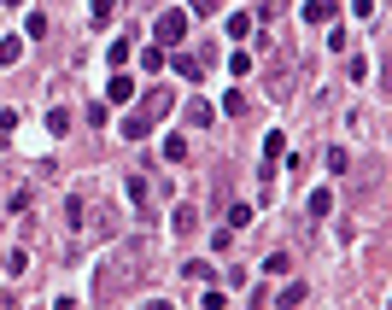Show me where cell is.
<instances>
[{"label":"cell","mask_w":392,"mask_h":310,"mask_svg":"<svg viewBox=\"0 0 392 310\" xmlns=\"http://www.w3.org/2000/svg\"><path fill=\"white\" fill-rule=\"evenodd\" d=\"M18 53H24V41H12V36L0 41V64H18Z\"/></svg>","instance_id":"obj_16"},{"label":"cell","mask_w":392,"mask_h":310,"mask_svg":"<svg viewBox=\"0 0 392 310\" xmlns=\"http://www.w3.org/2000/svg\"><path fill=\"white\" fill-rule=\"evenodd\" d=\"M287 269H293V252H287V246H275V252L264 258V275H287Z\"/></svg>","instance_id":"obj_6"},{"label":"cell","mask_w":392,"mask_h":310,"mask_svg":"<svg viewBox=\"0 0 392 310\" xmlns=\"http://www.w3.org/2000/svg\"><path fill=\"white\" fill-rule=\"evenodd\" d=\"M351 12L357 18H374V0H351Z\"/></svg>","instance_id":"obj_20"},{"label":"cell","mask_w":392,"mask_h":310,"mask_svg":"<svg viewBox=\"0 0 392 310\" xmlns=\"http://www.w3.org/2000/svg\"><path fill=\"white\" fill-rule=\"evenodd\" d=\"M111 6H118V0H94V6H88V12H94V24H106V18H111Z\"/></svg>","instance_id":"obj_19"},{"label":"cell","mask_w":392,"mask_h":310,"mask_svg":"<svg viewBox=\"0 0 392 310\" xmlns=\"http://www.w3.org/2000/svg\"><path fill=\"white\" fill-rule=\"evenodd\" d=\"M106 100H111V106H123V100H135V83H129V76H111V88H106Z\"/></svg>","instance_id":"obj_7"},{"label":"cell","mask_w":392,"mask_h":310,"mask_svg":"<svg viewBox=\"0 0 392 310\" xmlns=\"http://www.w3.org/2000/svg\"><path fill=\"white\" fill-rule=\"evenodd\" d=\"M170 106H176V94H170V88H153V94H146L141 106H129V118H123V135H129V141H146V135L158 129V118H164Z\"/></svg>","instance_id":"obj_1"},{"label":"cell","mask_w":392,"mask_h":310,"mask_svg":"<svg viewBox=\"0 0 392 310\" xmlns=\"http://www.w3.org/2000/svg\"><path fill=\"white\" fill-rule=\"evenodd\" d=\"M146 193H153V188H146V176H129V199H135V217H141V205H146Z\"/></svg>","instance_id":"obj_10"},{"label":"cell","mask_w":392,"mask_h":310,"mask_svg":"<svg viewBox=\"0 0 392 310\" xmlns=\"http://www.w3.org/2000/svg\"><path fill=\"white\" fill-rule=\"evenodd\" d=\"M164 158H170V164H182V158H188V141L170 135V141H164Z\"/></svg>","instance_id":"obj_11"},{"label":"cell","mask_w":392,"mask_h":310,"mask_svg":"<svg viewBox=\"0 0 392 310\" xmlns=\"http://www.w3.org/2000/svg\"><path fill=\"white\" fill-rule=\"evenodd\" d=\"M182 36H188V12H164L158 18V47H182Z\"/></svg>","instance_id":"obj_2"},{"label":"cell","mask_w":392,"mask_h":310,"mask_svg":"<svg viewBox=\"0 0 392 310\" xmlns=\"http://www.w3.org/2000/svg\"><path fill=\"white\" fill-rule=\"evenodd\" d=\"M188 123H200V129H211V106H205V100H193V106H188Z\"/></svg>","instance_id":"obj_12"},{"label":"cell","mask_w":392,"mask_h":310,"mask_svg":"<svg viewBox=\"0 0 392 310\" xmlns=\"http://www.w3.org/2000/svg\"><path fill=\"white\" fill-rule=\"evenodd\" d=\"M328 211H334V193L316 188V193H310V217H328Z\"/></svg>","instance_id":"obj_8"},{"label":"cell","mask_w":392,"mask_h":310,"mask_svg":"<svg viewBox=\"0 0 392 310\" xmlns=\"http://www.w3.org/2000/svg\"><path fill=\"white\" fill-rule=\"evenodd\" d=\"M281 304H304V281H287L281 287Z\"/></svg>","instance_id":"obj_18"},{"label":"cell","mask_w":392,"mask_h":310,"mask_svg":"<svg viewBox=\"0 0 392 310\" xmlns=\"http://www.w3.org/2000/svg\"><path fill=\"white\" fill-rule=\"evenodd\" d=\"M170 71H176V76H182V83H200V71H205V59H200V53H176V59H170Z\"/></svg>","instance_id":"obj_4"},{"label":"cell","mask_w":392,"mask_h":310,"mask_svg":"<svg viewBox=\"0 0 392 310\" xmlns=\"http://www.w3.org/2000/svg\"><path fill=\"white\" fill-rule=\"evenodd\" d=\"M6 6H24V0H6Z\"/></svg>","instance_id":"obj_21"},{"label":"cell","mask_w":392,"mask_h":310,"mask_svg":"<svg viewBox=\"0 0 392 310\" xmlns=\"http://www.w3.org/2000/svg\"><path fill=\"white\" fill-rule=\"evenodd\" d=\"M24 29H29V41H41V36H47V12H29Z\"/></svg>","instance_id":"obj_17"},{"label":"cell","mask_w":392,"mask_h":310,"mask_svg":"<svg viewBox=\"0 0 392 310\" xmlns=\"http://www.w3.org/2000/svg\"><path fill=\"white\" fill-rule=\"evenodd\" d=\"M287 153V141H281V129H270V135H264V158H270V164H275V158H281Z\"/></svg>","instance_id":"obj_9"},{"label":"cell","mask_w":392,"mask_h":310,"mask_svg":"<svg viewBox=\"0 0 392 310\" xmlns=\"http://www.w3.org/2000/svg\"><path fill=\"white\" fill-rule=\"evenodd\" d=\"M228 36H234V41L252 36V18H246V12H234V18H228Z\"/></svg>","instance_id":"obj_14"},{"label":"cell","mask_w":392,"mask_h":310,"mask_svg":"<svg viewBox=\"0 0 392 310\" xmlns=\"http://www.w3.org/2000/svg\"><path fill=\"white\" fill-rule=\"evenodd\" d=\"M334 18H340L334 0H310V6H304V24H334Z\"/></svg>","instance_id":"obj_5"},{"label":"cell","mask_w":392,"mask_h":310,"mask_svg":"<svg viewBox=\"0 0 392 310\" xmlns=\"http://www.w3.org/2000/svg\"><path fill=\"white\" fill-rule=\"evenodd\" d=\"M170 228H176V240L200 234V211H193V205H176V211H170Z\"/></svg>","instance_id":"obj_3"},{"label":"cell","mask_w":392,"mask_h":310,"mask_svg":"<svg viewBox=\"0 0 392 310\" xmlns=\"http://www.w3.org/2000/svg\"><path fill=\"white\" fill-rule=\"evenodd\" d=\"M47 129H53V135H71V111H47Z\"/></svg>","instance_id":"obj_13"},{"label":"cell","mask_w":392,"mask_h":310,"mask_svg":"<svg viewBox=\"0 0 392 310\" xmlns=\"http://www.w3.org/2000/svg\"><path fill=\"white\" fill-rule=\"evenodd\" d=\"M252 223V205H228V228H246Z\"/></svg>","instance_id":"obj_15"}]
</instances>
